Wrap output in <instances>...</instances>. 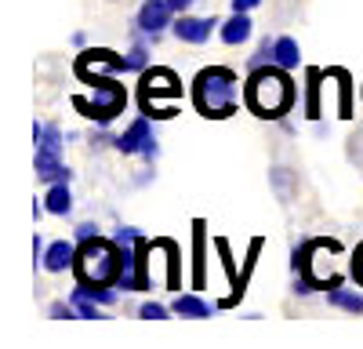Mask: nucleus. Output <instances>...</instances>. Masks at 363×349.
I'll use <instances>...</instances> for the list:
<instances>
[{
	"label": "nucleus",
	"mask_w": 363,
	"mask_h": 349,
	"mask_svg": "<svg viewBox=\"0 0 363 349\" xmlns=\"http://www.w3.org/2000/svg\"><path fill=\"white\" fill-rule=\"evenodd\" d=\"M287 73L291 70H284L277 62L251 70V77L244 84V102L255 116H265V121L272 116V121H277V116H284L294 106V84H291Z\"/></svg>",
	"instance_id": "1"
},
{
	"label": "nucleus",
	"mask_w": 363,
	"mask_h": 349,
	"mask_svg": "<svg viewBox=\"0 0 363 349\" xmlns=\"http://www.w3.org/2000/svg\"><path fill=\"white\" fill-rule=\"evenodd\" d=\"M236 99H240V77L225 66H207L196 73L193 80V102L200 109V116L207 121H225L236 113Z\"/></svg>",
	"instance_id": "2"
},
{
	"label": "nucleus",
	"mask_w": 363,
	"mask_h": 349,
	"mask_svg": "<svg viewBox=\"0 0 363 349\" xmlns=\"http://www.w3.org/2000/svg\"><path fill=\"white\" fill-rule=\"evenodd\" d=\"M120 266H124V248L116 240L91 237V240L77 244V262H73L77 284H113L116 287Z\"/></svg>",
	"instance_id": "3"
},
{
	"label": "nucleus",
	"mask_w": 363,
	"mask_h": 349,
	"mask_svg": "<svg viewBox=\"0 0 363 349\" xmlns=\"http://www.w3.org/2000/svg\"><path fill=\"white\" fill-rule=\"evenodd\" d=\"M91 87H95V99L77 95V99H73V109H80L87 121H95V124H109V121H116V116L124 113V106H128L124 84H116L113 77H102V80H95Z\"/></svg>",
	"instance_id": "4"
},
{
	"label": "nucleus",
	"mask_w": 363,
	"mask_h": 349,
	"mask_svg": "<svg viewBox=\"0 0 363 349\" xmlns=\"http://www.w3.org/2000/svg\"><path fill=\"white\" fill-rule=\"evenodd\" d=\"M182 80L171 70H142V109L145 116H174Z\"/></svg>",
	"instance_id": "5"
},
{
	"label": "nucleus",
	"mask_w": 363,
	"mask_h": 349,
	"mask_svg": "<svg viewBox=\"0 0 363 349\" xmlns=\"http://www.w3.org/2000/svg\"><path fill=\"white\" fill-rule=\"evenodd\" d=\"M116 70H124V55H116L109 48H91L77 58V77L87 80V84H95V80H102L106 73H116Z\"/></svg>",
	"instance_id": "6"
},
{
	"label": "nucleus",
	"mask_w": 363,
	"mask_h": 349,
	"mask_svg": "<svg viewBox=\"0 0 363 349\" xmlns=\"http://www.w3.org/2000/svg\"><path fill=\"white\" fill-rule=\"evenodd\" d=\"M113 145H116L120 153H142L145 160L157 157V138H153V128H149L145 116H138L131 128H124V135H120Z\"/></svg>",
	"instance_id": "7"
},
{
	"label": "nucleus",
	"mask_w": 363,
	"mask_h": 349,
	"mask_svg": "<svg viewBox=\"0 0 363 349\" xmlns=\"http://www.w3.org/2000/svg\"><path fill=\"white\" fill-rule=\"evenodd\" d=\"M171 15H174V8L167 4V0H145L142 11H138V29L149 33V37H157V33H164L167 26H174Z\"/></svg>",
	"instance_id": "8"
},
{
	"label": "nucleus",
	"mask_w": 363,
	"mask_h": 349,
	"mask_svg": "<svg viewBox=\"0 0 363 349\" xmlns=\"http://www.w3.org/2000/svg\"><path fill=\"white\" fill-rule=\"evenodd\" d=\"M211 26H218V22H215V18H196V15L182 11V18H178L171 29H174V37H178L182 44H203V40H211Z\"/></svg>",
	"instance_id": "9"
},
{
	"label": "nucleus",
	"mask_w": 363,
	"mask_h": 349,
	"mask_svg": "<svg viewBox=\"0 0 363 349\" xmlns=\"http://www.w3.org/2000/svg\"><path fill=\"white\" fill-rule=\"evenodd\" d=\"M73 262H77V244H69V240H55V244L44 248L40 266H44L48 273H62V270L73 266Z\"/></svg>",
	"instance_id": "10"
},
{
	"label": "nucleus",
	"mask_w": 363,
	"mask_h": 349,
	"mask_svg": "<svg viewBox=\"0 0 363 349\" xmlns=\"http://www.w3.org/2000/svg\"><path fill=\"white\" fill-rule=\"evenodd\" d=\"M251 33H255V22L247 18V11H233V18L222 22V40L233 44V48H236V44H247Z\"/></svg>",
	"instance_id": "11"
},
{
	"label": "nucleus",
	"mask_w": 363,
	"mask_h": 349,
	"mask_svg": "<svg viewBox=\"0 0 363 349\" xmlns=\"http://www.w3.org/2000/svg\"><path fill=\"white\" fill-rule=\"evenodd\" d=\"M37 179L55 186V182H69L73 179V171L62 164V157H40L37 153Z\"/></svg>",
	"instance_id": "12"
},
{
	"label": "nucleus",
	"mask_w": 363,
	"mask_h": 349,
	"mask_svg": "<svg viewBox=\"0 0 363 349\" xmlns=\"http://www.w3.org/2000/svg\"><path fill=\"white\" fill-rule=\"evenodd\" d=\"M272 62L284 66V70H298L301 66V48L294 37H277L272 40Z\"/></svg>",
	"instance_id": "13"
},
{
	"label": "nucleus",
	"mask_w": 363,
	"mask_h": 349,
	"mask_svg": "<svg viewBox=\"0 0 363 349\" xmlns=\"http://www.w3.org/2000/svg\"><path fill=\"white\" fill-rule=\"evenodd\" d=\"M203 240H207V226L203 222H193V287H203V277H207Z\"/></svg>",
	"instance_id": "14"
},
{
	"label": "nucleus",
	"mask_w": 363,
	"mask_h": 349,
	"mask_svg": "<svg viewBox=\"0 0 363 349\" xmlns=\"http://www.w3.org/2000/svg\"><path fill=\"white\" fill-rule=\"evenodd\" d=\"M171 309H174L178 316H189V320H203V316L215 313V306H211L207 299H200V295H178V299L171 302Z\"/></svg>",
	"instance_id": "15"
},
{
	"label": "nucleus",
	"mask_w": 363,
	"mask_h": 349,
	"mask_svg": "<svg viewBox=\"0 0 363 349\" xmlns=\"http://www.w3.org/2000/svg\"><path fill=\"white\" fill-rule=\"evenodd\" d=\"M73 208V196H69V182H55L44 196V211L48 215H69Z\"/></svg>",
	"instance_id": "16"
},
{
	"label": "nucleus",
	"mask_w": 363,
	"mask_h": 349,
	"mask_svg": "<svg viewBox=\"0 0 363 349\" xmlns=\"http://www.w3.org/2000/svg\"><path fill=\"white\" fill-rule=\"evenodd\" d=\"M327 302L338 306V309H345V313H363V295H359V291H345L342 284L327 291Z\"/></svg>",
	"instance_id": "17"
},
{
	"label": "nucleus",
	"mask_w": 363,
	"mask_h": 349,
	"mask_svg": "<svg viewBox=\"0 0 363 349\" xmlns=\"http://www.w3.org/2000/svg\"><path fill=\"white\" fill-rule=\"evenodd\" d=\"M323 77H327L323 70H309V95H306V116H309V121L320 116V80Z\"/></svg>",
	"instance_id": "18"
},
{
	"label": "nucleus",
	"mask_w": 363,
	"mask_h": 349,
	"mask_svg": "<svg viewBox=\"0 0 363 349\" xmlns=\"http://www.w3.org/2000/svg\"><path fill=\"white\" fill-rule=\"evenodd\" d=\"M69 302H73V309H77V316H84V320H99V316H102V313H99L102 306H99L95 299H87V295H84V291H80V287H77V291H73V295H69Z\"/></svg>",
	"instance_id": "19"
},
{
	"label": "nucleus",
	"mask_w": 363,
	"mask_h": 349,
	"mask_svg": "<svg viewBox=\"0 0 363 349\" xmlns=\"http://www.w3.org/2000/svg\"><path fill=\"white\" fill-rule=\"evenodd\" d=\"M124 70H149V51L142 44H135L128 55H124Z\"/></svg>",
	"instance_id": "20"
},
{
	"label": "nucleus",
	"mask_w": 363,
	"mask_h": 349,
	"mask_svg": "<svg viewBox=\"0 0 363 349\" xmlns=\"http://www.w3.org/2000/svg\"><path fill=\"white\" fill-rule=\"evenodd\" d=\"M327 73H335V77H342V84H338V95H342V116H349L352 113V102H349V95H352V80H349V73L345 70H327Z\"/></svg>",
	"instance_id": "21"
},
{
	"label": "nucleus",
	"mask_w": 363,
	"mask_h": 349,
	"mask_svg": "<svg viewBox=\"0 0 363 349\" xmlns=\"http://www.w3.org/2000/svg\"><path fill=\"white\" fill-rule=\"evenodd\" d=\"M113 240H116V244H138V240H142V233H138L135 226H120V229L113 233Z\"/></svg>",
	"instance_id": "22"
},
{
	"label": "nucleus",
	"mask_w": 363,
	"mask_h": 349,
	"mask_svg": "<svg viewBox=\"0 0 363 349\" xmlns=\"http://www.w3.org/2000/svg\"><path fill=\"white\" fill-rule=\"evenodd\" d=\"M138 316H145V320H164V316H167V306H160V302H145V306L138 309Z\"/></svg>",
	"instance_id": "23"
},
{
	"label": "nucleus",
	"mask_w": 363,
	"mask_h": 349,
	"mask_svg": "<svg viewBox=\"0 0 363 349\" xmlns=\"http://www.w3.org/2000/svg\"><path fill=\"white\" fill-rule=\"evenodd\" d=\"M352 277H356V284L363 287V244L352 251Z\"/></svg>",
	"instance_id": "24"
},
{
	"label": "nucleus",
	"mask_w": 363,
	"mask_h": 349,
	"mask_svg": "<svg viewBox=\"0 0 363 349\" xmlns=\"http://www.w3.org/2000/svg\"><path fill=\"white\" fill-rule=\"evenodd\" d=\"M91 237H99V226H95V222L77 226V244H84V240H91Z\"/></svg>",
	"instance_id": "25"
},
{
	"label": "nucleus",
	"mask_w": 363,
	"mask_h": 349,
	"mask_svg": "<svg viewBox=\"0 0 363 349\" xmlns=\"http://www.w3.org/2000/svg\"><path fill=\"white\" fill-rule=\"evenodd\" d=\"M51 316L69 320V316H77V309H73V302H69V306H66V302H55V306H51Z\"/></svg>",
	"instance_id": "26"
},
{
	"label": "nucleus",
	"mask_w": 363,
	"mask_h": 349,
	"mask_svg": "<svg viewBox=\"0 0 363 349\" xmlns=\"http://www.w3.org/2000/svg\"><path fill=\"white\" fill-rule=\"evenodd\" d=\"M262 0H233V11H255Z\"/></svg>",
	"instance_id": "27"
},
{
	"label": "nucleus",
	"mask_w": 363,
	"mask_h": 349,
	"mask_svg": "<svg viewBox=\"0 0 363 349\" xmlns=\"http://www.w3.org/2000/svg\"><path fill=\"white\" fill-rule=\"evenodd\" d=\"M167 4H171V8H174V11H186V8H189V4H193V0H167Z\"/></svg>",
	"instance_id": "28"
}]
</instances>
